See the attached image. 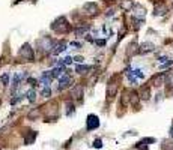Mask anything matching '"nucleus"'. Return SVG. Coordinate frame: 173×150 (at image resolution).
<instances>
[{"mask_svg": "<svg viewBox=\"0 0 173 150\" xmlns=\"http://www.w3.org/2000/svg\"><path fill=\"white\" fill-rule=\"evenodd\" d=\"M69 29H71L69 23L65 17H59L57 20H54L51 24V30L57 32V33H66V32H69Z\"/></svg>", "mask_w": 173, "mask_h": 150, "instance_id": "f257e3e1", "label": "nucleus"}, {"mask_svg": "<svg viewBox=\"0 0 173 150\" xmlns=\"http://www.w3.org/2000/svg\"><path fill=\"white\" fill-rule=\"evenodd\" d=\"M118 86H119V78H118V75H113L108 80V84H107V96H108V99H113L116 96Z\"/></svg>", "mask_w": 173, "mask_h": 150, "instance_id": "f03ea898", "label": "nucleus"}, {"mask_svg": "<svg viewBox=\"0 0 173 150\" xmlns=\"http://www.w3.org/2000/svg\"><path fill=\"white\" fill-rule=\"evenodd\" d=\"M18 56L23 60H26V62H32L35 59V54H33V48L30 47V44H24L20 48V51H18Z\"/></svg>", "mask_w": 173, "mask_h": 150, "instance_id": "7ed1b4c3", "label": "nucleus"}, {"mask_svg": "<svg viewBox=\"0 0 173 150\" xmlns=\"http://www.w3.org/2000/svg\"><path fill=\"white\" fill-rule=\"evenodd\" d=\"M167 81V74L164 72H160V74H155L152 78H151V86H154V87H161L163 84H166Z\"/></svg>", "mask_w": 173, "mask_h": 150, "instance_id": "20e7f679", "label": "nucleus"}, {"mask_svg": "<svg viewBox=\"0 0 173 150\" xmlns=\"http://www.w3.org/2000/svg\"><path fill=\"white\" fill-rule=\"evenodd\" d=\"M169 12V6L166 5V2H156L154 6V15L155 17H163Z\"/></svg>", "mask_w": 173, "mask_h": 150, "instance_id": "39448f33", "label": "nucleus"}, {"mask_svg": "<svg viewBox=\"0 0 173 150\" xmlns=\"http://www.w3.org/2000/svg\"><path fill=\"white\" fill-rule=\"evenodd\" d=\"M99 126V119L96 114H89L86 119V129L87 131H94Z\"/></svg>", "mask_w": 173, "mask_h": 150, "instance_id": "423d86ee", "label": "nucleus"}, {"mask_svg": "<svg viewBox=\"0 0 173 150\" xmlns=\"http://www.w3.org/2000/svg\"><path fill=\"white\" fill-rule=\"evenodd\" d=\"M152 51H155V44H152V42H149V41L140 44L138 54H149V53H152Z\"/></svg>", "mask_w": 173, "mask_h": 150, "instance_id": "0eeeda50", "label": "nucleus"}, {"mask_svg": "<svg viewBox=\"0 0 173 150\" xmlns=\"http://www.w3.org/2000/svg\"><path fill=\"white\" fill-rule=\"evenodd\" d=\"M83 11L86 12L87 15H96L98 14V5L94 3V2H87L83 6Z\"/></svg>", "mask_w": 173, "mask_h": 150, "instance_id": "6e6552de", "label": "nucleus"}, {"mask_svg": "<svg viewBox=\"0 0 173 150\" xmlns=\"http://www.w3.org/2000/svg\"><path fill=\"white\" fill-rule=\"evenodd\" d=\"M65 50H66V42L59 41L57 44H54V47H53V54L57 56V54H60L62 51H65Z\"/></svg>", "mask_w": 173, "mask_h": 150, "instance_id": "1a4fd4ad", "label": "nucleus"}, {"mask_svg": "<svg viewBox=\"0 0 173 150\" xmlns=\"http://www.w3.org/2000/svg\"><path fill=\"white\" fill-rule=\"evenodd\" d=\"M71 83H72V78L69 77V75H63V77H60L59 78V90H62V89H65V87H69L71 86Z\"/></svg>", "mask_w": 173, "mask_h": 150, "instance_id": "9d476101", "label": "nucleus"}, {"mask_svg": "<svg viewBox=\"0 0 173 150\" xmlns=\"http://www.w3.org/2000/svg\"><path fill=\"white\" fill-rule=\"evenodd\" d=\"M140 99L143 101H149L151 99V87L149 86H142V89H140Z\"/></svg>", "mask_w": 173, "mask_h": 150, "instance_id": "9b49d317", "label": "nucleus"}, {"mask_svg": "<svg viewBox=\"0 0 173 150\" xmlns=\"http://www.w3.org/2000/svg\"><path fill=\"white\" fill-rule=\"evenodd\" d=\"M132 12H134V17L136 18H145V15H146V9L143 8V6H140V5H136L134 6V9H132Z\"/></svg>", "mask_w": 173, "mask_h": 150, "instance_id": "f8f14e48", "label": "nucleus"}, {"mask_svg": "<svg viewBox=\"0 0 173 150\" xmlns=\"http://www.w3.org/2000/svg\"><path fill=\"white\" fill-rule=\"evenodd\" d=\"M138 50H140V45H137V42H131L127 48V56H134V54H138Z\"/></svg>", "mask_w": 173, "mask_h": 150, "instance_id": "ddd939ff", "label": "nucleus"}, {"mask_svg": "<svg viewBox=\"0 0 173 150\" xmlns=\"http://www.w3.org/2000/svg\"><path fill=\"white\" fill-rule=\"evenodd\" d=\"M71 95H72V98L74 99H78L81 101V95H83V87L81 86H75L72 90H71Z\"/></svg>", "mask_w": 173, "mask_h": 150, "instance_id": "4468645a", "label": "nucleus"}, {"mask_svg": "<svg viewBox=\"0 0 173 150\" xmlns=\"http://www.w3.org/2000/svg\"><path fill=\"white\" fill-rule=\"evenodd\" d=\"M36 135H38V132H35V131H29V134L24 137V144H26V146L32 144V143L35 141V138H36Z\"/></svg>", "mask_w": 173, "mask_h": 150, "instance_id": "2eb2a0df", "label": "nucleus"}, {"mask_svg": "<svg viewBox=\"0 0 173 150\" xmlns=\"http://www.w3.org/2000/svg\"><path fill=\"white\" fill-rule=\"evenodd\" d=\"M51 80H53L51 71H50V72H44L42 77H41V83H42L44 86H45V87H47V86L50 84V81H51Z\"/></svg>", "mask_w": 173, "mask_h": 150, "instance_id": "dca6fc26", "label": "nucleus"}, {"mask_svg": "<svg viewBox=\"0 0 173 150\" xmlns=\"http://www.w3.org/2000/svg\"><path fill=\"white\" fill-rule=\"evenodd\" d=\"M90 29V26L89 24H83V26H78L77 29H75V36H83V35L86 33L87 30Z\"/></svg>", "mask_w": 173, "mask_h": 150, "instance_id": "f3484780", "label": "nucleus"}, {"mask_svg": "<svg viewBox=\"0 0 173 150\" xmlns=\"http://www.w3.org/2000/svg\"><path fill=\"white\" fill-rule=\"evenodd\" d=\"M65 71V68L63 66H57V68H54L51 71V75H53V78H60L62 77V72Z\"/></svg>", "mask_w": 173, "mask_h": 150, "instance_id": "a211bd4d", "label": "nucleus"}, {"mask_svg": "<svg viewBox=\"0 0 173 150\" xmlns=\"http://www.w3.org/2000/svg\"><path fill=\"white\" fill-rule=\"evenodd\" d=\"M90 69H92V66H86V65H78V66L75 68V71H77L78 74H84V72L90 71Z\"/></svg>", "mask_w": 173, "mask_h": 150, "instance_id": "6ab92c4d", "label": "nucleus"}, {"mask_svg": "<svg viewBox=\"0 0 173 150\" xmlns=\"http://www.w3.org/2000/svg\"><path fill=\"white\" fill-rule=\"evenodd\" d=\"M26 96H27V99L30 101V102H33V101L36 99V93H35V90H32V89L26 93Z\"/></svg>", "mask_w": 173, "mask_h": 150, "instance_id": "aec40b11", "label": "nucleus"}, {"mask_svg": "<svg viewBox=\"0 0 173 150\" xmlns=\"http://www.w3.org/2000/svg\"><path fill=\"white\" fill-rule=\"evenodd\" d=\"M66 114H68V116H72V114H74V104H71V102L66 104Z\"/></svg>", "mask_w": 173, "mask_h": 150, "instance_id": "412c9836", "label": "nucleus"}, {"mask_svg": "<svg viewBox=\"0 0 173 150\" xmlns=\"http://www.w3.org/2000/svg\"><path fill=\"white\" fill-rule=\"evenodd\" d=\"M136 149H138V150H147V144L145 141H138L137 144H136Z\"/></svg>", "mask_w": 173, "mask_h": 150, "instance_id": "4be33fe9", "label": "nucleus"}, {"mask_svg": "<svg viewBox=\"0 0 173 150\" xmlns=\"http://www.w3.org/2000/svg\"><path fill=\"white\" fill-rule=\"evenodd\" d=\"M132 74H134L136 78H143V77H145V74L142 72V69H134V71H132Z\"/></svg>", "mask_w": 173, "mask_h": 150, "instance_id": "5701e85b", "label": "nucleus"}, {"mask_svg": "<svg viewBox=\"0 0 173 150\" xmlns=\"http://www.w3.org/2000/svg\"><path fill=\"white\" fill-rule=\"evenodd\" d=\"M0 80H2V83L5 84V86L9 84V74H3L2 77H0Z\"/></svg>", "mask_w": 173, "mask_h": 150, "instance_id": "b1692460", "label": "nucleus"}, {"mask_svg": "<svg viewBox=\"0 0 173 150\" xmlns=\"http://www.w3.org/2000/svg\"><path fill=\"white\" fill-rule=\"evenodd\" d=\"M41 95H42L44 98H48V96L51 95V90H50V87L47 86V87H45V89H44V90H42V93H41Z\"/></svg>", "mask_w": 173, "mask_h": 150, "instance_id": "393cba45", "label": "nucleus"}, {"mask_svg": "<svg viewBox=\"0 0 173 150\" xmlns=\"http://www.w3.org/2000/svg\"><path fill=\"white\" fill-rule=\"evenodd\" d=\"M94 147H95V149H101V147H103V141H101L99 138L95 140V141H94Z\"/></svg>", "mask_w": 173, "mask_h": 150, "instance_id": "a878e982", "label": "nucleus"}, {"mask_svg": "<svg viewBox=\"0 0 173 150\" xmlns=\"http://www.w3.org/2000/svg\"><path fill=\"white\" fill-rule=\"evenodd\" d=\"M69 45H71V47H75V48H80V47H81L80 42H69Z\"/></svg>", "mask_w": 173, "mask_h": 150, "instance_id": "bb28decb", "label": "nucleus"}, {"mask_svg": "<svg viewBox=\"0 0 173 150\" xmlns=\"http://www.w3.org/2000/svg\"><path fill=\"white\" fill-rule=\"evenodd\" d=\"M27 83L30 84V86H36V83H38V81H36L35 78H29V80H27Z\"/></svg>", "mask_w": 173, "mask_h": 150, "instance_id": "cd10ccee", "label": "nucleus"}, {"mask_svg": "<svg viewBox=\"0 0 173 150\" xmlns=\"http://www.w3.org/2000/svg\"><path fill=\"white\" fill-rule=\"evenodd\" d=\"M83 60H84V59L81 57V56H77V57H74V62H77V63H83Z\"/></svg>", "mask_w": 173, "mask_h": 150, "instance_id": "c85d7f7f", "label": "nucleus"}, {"mask_svg": "<svg viewBox=\"0 0 173 150\" xmlns=\"http://www.w3.org/2000/svg\"><path fill=\"white\" fill-rule=\"evenodd\" d=\"M38 116H39V110H36L35 113H30V114H29V117H33V119L35 117H38Z\"/></svg>", "mask_w": 173, "mask_h": 150, "instance_id": "c756f323", "label": "nucleus"}, {"mask_svg": "<svg viewBox=\"0 0 173 150\" xmlns=\"http://www.w3.org/2000/svg\"><path fill=\"white\" fill-rule=\"evenodd\" d=\"M142 141H145L147 144V143H155V138H143Z\"/></svg>", "mask_w": 173, "mask_h": 150, "instance_id": "7c9ffc66", "label": "nucleus"}, {"mask_svg": "<svg viewBox=\"0 0 173 150\" xmlns=\"http://www.w3.org/2000/svg\"><path fill=\"white\" fill-rule=\"evenodd\" d=\"M94 42H96V45H104V44H105L104 39H101V41H94Z\"/></svg>", "mask_w": 173, "mask_h": 150, "instance_id": "2f4dec72", "label": "nucleus"}, {"mask_svg": "<svg viewBox=\"0 0 173 150\" xmlns=\"http://www.w3.org/2000/svg\"><path fill=\"white\" fill-rule=\"evenodd\" d=\"M170 137H172V138H173V128H172V129H170Z\"/></svg>", "mask_w": 173, "mask_h": 150, "instance_id": "473e14b6", "label": "nucleus"}, {"mask_svg": "<svg viewBox=\"0 0 173 150\" xmlns=\"http://www.w3.org/2000/svg\"><path fill=\"white\" fill-rule=\"evenodd\" d=\"M107 2H112V0H107Z\"/></svg>", "mask_w": 173, "mask_h": 150, "instance_id": "72a5a7b5", "label": "nucleus"}, {"mask_svg": "<svg viewBox=\"0 0 173 150\" xmlns=\"http://www.w3.org/2000/svg\"><path fill=\"white\" fill-rule=\"evenodd\" d=\"M170 150H173V147H172V149H170Z\"/></svg>", "mask_w": 173, "mask_h": 150, "instance_id": "f704fd0d", "label": "nucleus"}, {"mask_svg": "<svg viewBox=\"0 0 173 150\" xmlns=\"http://www.w3.org/2000/svg\"><path fill=\"white\" fill-rule=\"evenodd\" d=\"M172 30H173V27H172Z\"/></svg>", "mask_w": 173, "mask_h": 150, "instance_id": "c9c22d12", "label": "nucleus"}]
</instances>
